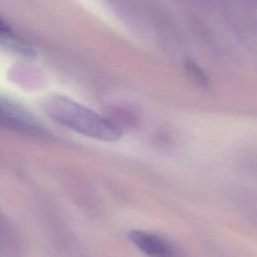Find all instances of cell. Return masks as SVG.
<instances>
[{
    "mask_svg": "<svg viewBox=\"0 0 257 257\" xmlns=\"http://www.w3.org/2000/svg\"><path fill=\"white\" fill-rule=\"evenodd\" d=\"M43 108L56 122L85 137L103 142H115L121 138L118 125L67 96H49L45 99Z\"/></svg>",
    "mask_w": 257,
    "mask_h": 257,
    "instance_id": "obj_1",
    "label": "cell"
},
{
    "mask_svg": "<svg viewBox=\"0 0 257 257\" xmlns=\"http://www.w3.org/2000/svg\"><path fill=\"white\" fill-rule=\"evenodd\" d=\"M0 125L26 134L43 133V127L29 111L3 98H0Z\"/></svg>",
    "mask_w": 257,
    "mask_h": 257,
    "instance_id": "obj_2",
    "label": "cell"
},
{
    "mask_svg": "<svg viewBox=\"0 0 257 257\" xmlns=\"http://www.w3.org/2000/svg\"><path fill=\"white\" fill-rule=\"evenodd\" d=\"M128 239L140 251L150 257H183L172 243L157 234L133 230L128 234Z\"/></svg>",
    "mask_w": 257,
    "mask_h": 257,
    "instance_id": "obj_3",
    "label": "cell"
},
{
    "mask_svg": "<svg viewBox=\"0 0 257 257\" xmlns=\"http://www.w3.org/2000/svg\"><path fill=\"white\" fill-rule=\"evenodd\" d=\"M186 69L189 76L201 86H208L209 81L205 72L194 62L189 61L186 63Z\"/></svg>",
    "mask_w": 257,
    "mask_h": 257,
    "instance_id": "obj_4",
    "label": "cell"
},
{
    "mask_svg": "<svg viewBox=\"0 0 257 257\" xmlns=\"http://www.w3.org/2000/svg\"><path fill=\"white\" fill-rule=\"evenodd\" d=\"M11 32V28L8 23L0 17V34H8Z\"/></svg>",
    "mask_w": 257,
    "mask_h": 257,
    "instance_id": "obj_5",
    "label": "cell"
}]
</instances>
